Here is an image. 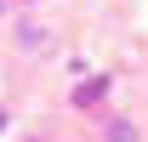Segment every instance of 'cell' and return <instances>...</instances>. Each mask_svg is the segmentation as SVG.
Masks as SVG:
<instances>
[{
	"instance_id": "6da1fadb",
	"label": "cell",
	"mask_w": 148,
	"mask_h": 142,
	"mask_svg": "<svg viewBox=\"0 0 148 142\" xmlns=\"http://www.w3.org/2000/svg\"><path fill=\"white\" fill-rule=\"evenodd\" d=\"M103 85H108V80H86V85L74 91V102H97V97H103Z\"/></svg>"
}]
</instances>
